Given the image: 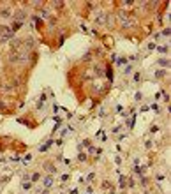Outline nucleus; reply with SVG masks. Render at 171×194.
I'll use <instances>...</instances> for the list:
<instances>
[{"instance_id": "obj_4", "label": "nucleus", "mask_w": 171, "mask_h": 194, "mask_svg": "<svg viewBox=\"0 0 171 194\" xmlns=\"http://www.w3.org/2000/svg\"><path fill=\"white\" fill-rule=\"evenodd\" d=\"M14 18H16L18 21H20V20H23V18H25V12H23V11H20V12H16V14H14Z\"/></svg>"}, {"instance_id": "obj_10", "label": "nucleus", "mask_w": 171, "mask_h": 194, "mask_svg": "<svg viewBox=\"0 0 171 194\" xmlns=\"http://www.w3.org/2000/svg\"><path fill=\"white\" fill-rule=\"evenodd\" d=\"M164 74H166L164 71H157V73H155V76H157V78H162V76H164Z\"/></svg>"}, {"instance_id": "obj_5", "label": "nucleus", "mask_w": 171, "mask_h": 194, "mask_svg": "<svg viewBox=\"0 0 171 194\" xmlns=\"http://www.w3.org/2000/svg\"><path fill=\"white\" fill-rule=\"evenodd\" d=\"M51 184H53V178H51V177H46V178H44V185H46V187H49Z\"/></svg>"}, {"instance_id": "obj_1", "label": "nucleus", "mask_w": 171, "mask_h": 194, "mask_svg": "<svg viewBox=\"0 0 171 194\" xmlns=\"http://www.w3.org/2000/svg\"><path fill=\"white\" fill-rule=\"evenodd\" d=\"M12 37H14V34L11 32V28L0 27V41H11Z\"/></svg>"}, {"instance_id": "obj_12", "label": "nucleus", "mask_w": 171, "mask_h": 194, "mask_svg": "<svg viewBox=\"0 0 171 194\" xmlns=\"http://www.w3.org/2000/svg\"><path fill=\"white\" fill-rule=\"evenodd\" d=\"M162 36H169V28H164L162 30Z\"/></svg>"}, {"instance_id": "obj_3", "label": "nucleus", "mask_w": 171, "mask_h": 194, "mask_svg": "<svg viewBox=\"0 0 171 194\" xmlns=\"http://www.w3.org/2000/svg\"><path fill=\"white\" fill-rule=\"evenodd\" d=\"M21 25H23L21 21H14V23H12V27H11V32L14 34L16 30H20V28H21Z\"/></svg>"}, {"instance_id": "obj_2", "label": "nucleus", "mask_w": 171, "mask_h": 194, "mask_svg": "<svg viewBox=\"0 0 171 194\" xmlns=\"http://www.w3.org/2000/svg\"><path fill=\"white\" fill-rule=\"evenodd\" d=\"M11 14H12V12H11L9 7H0V16H2V18H9Z\"/></svg>"}, {"instance_id": "obj_8", "label": "nucleus", "mask_w": 171, "mask_h": 194, "mask_svg": "<svg viewBox=\"0 0 171 194\" xmlns=\"http://www.w3.org/2000/svg\"><path fill=\"white\" fill-rule=\"evenodd\" d=\"M46 169H48L49 173H55V171H57V169H55V168H53L51 164H46Z\"/></svg>"}, {"instance_id": "obj_9", "label": "nucleus", "mask_w": 171, "mask_h": 194, "mask_svg": "<svg viewBox=\"0 0 171 194\" xmlns=\"http://www.w3.org/2000/svg\"><path fill=\"white\" fill-rule=\"evenodd\" d=\"M39 178H41V175H39V173H35V175H32V182H37Z\"/></svg>"}, {"instance_id": "obj_6", "label": "nucleus", "mask_w": 171, "mask_h": 194, "mask_svg": "<svg viewBox=\"0 0 171 194\" xmlns=\"http://www.w3.org/2000/svg\"><path fill=\"white\" fill-rule=\"evenodd\" d=\"M53 5H55L57 9H62V7H64V2H53Z\"/></svg>"}, {"instance_id": "obj_13", "label": "nucleus", "mask_w": 171, "mask_h": 194, "mask_svg": "<svg viewBox=\"0 0 171 194\" xmlns=\"http://www.w3.org/2000/svg\"><path fill=\"white\" fill-rule=\"evenodd\" d=\"M159 65H168V60H159Z\"/></svg>"}, {"instance_id": "obj_11", "label": "nucleus", "mask_w": 171, "mask_h": 194, "mask_svg": "<svg viewBox=\"0 0 171 194\" xmlns=\"http://www.w3.org/2000/svg\"><path fill=\"white\" fill-rule=\"evenodd\" d=\"M152 110H153V111H155V113H159V111H161V110H159V106H157V104H153V106H152Z\"/></svg>"}, {"instance_id": "obj_7", "label": "nucleus", "mask_w": 171, "mask_h": 194, "mask_svg": "<svg viewBox=\"0 0 171 194\" xmlns=\"http://www.w3.org/2000/svg\"><path fill=\"white\" fill-rule=\"evenodd\" d=\"M131 73H132V67H131V65H127V67L124 69V74H131Z\"/></svg>"}]
</instances>
